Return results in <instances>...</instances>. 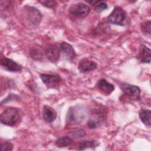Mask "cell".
<instances>
[{"mask_svg": "<svg viewBox=\"0 0 151 151\" xmlns=\"http://www.w3.org/2000/svg\"><path fill=\"white\" fill-rule=\"evenodd\" d=\"M107 119V111L101 106H97L91 111L87 126L90 129H96L101 126Z\"/></svg>", "mask_w": 151, "mask_h": 151, "instance_id": "1", "label": "cell"}, {"mask_svg": "<svg viewBox=\"0 0 151 151\" xmlns=\"http://www.w3.org/2000/svg\"><path fill=\"white\" fill-rule=\"evenodd\" d=\"M2 124L13 127L17 126L21 121V114L19 109L15 107H7L1 114Z\"/></svg>", "mask_w": 151, "mask_h": 151, "instance_id": "2", "label": "cell"}, {"mask_svg": "<svg viewBox=\"0 0 151 151\" xmlns=\"http://www.w3.org/2000/svg\"><path fill=\"white\" fill-rule=\"evenodd\" d=\"M87 111L84 107L77 105L71 107L67 114L66 122L70 125H77L81 123L86 119Z\"/></svg>", "mask_w": 151, "mask_h": 151, "instance_id": "3", "label": "cell"}, {"mask_svg": "<svg viewBox=\"0 0 151 151\" xmlns=\"http://www.w3.org/2000/svg\"><path fill=\"white\" fill-rule=\"evenodd\" d=\"M25 21L28 27L36 28L41 21V14L40 11L35 7L25 6Z\"/></svg>", "mask_w": 151, "mask_h": 151, "instance_id": "4", "label": "cell"}, {"mask_svg": "<svg viewBox=\"0 0 151 151\" xmlns=\"http://www.w3.org/2000/svg\"><path fill=\"white\" fill-rule=\"evenodd\" d=\"M126 19V12L120 6H115L110 14L107 17L109 22L117 25H123Z\"/></svg>", "mask_w": 151, "mask_h": 151, "instance_id": "5", "label": "cell"}, {"mask_svg": "<svg viewBox=\"0 0 151 151\" xmlns=\"http://www.w3.org/2000/svg\"><path fill=\"white\" fill-rule=\"evenodd\" d=\"M120 89L130 99L134 101H139L141 99L140 89L139 87L127 83L120 85Z\"/></svg>", "mask_w": 151, "mask_h": 151, "instance_id": "6", "label": "cell"}, {"mask_svg": "<svg viewBox=\"0 0 151 151\" xmlns=\"http://www.w3.org/2000/svg\"><path fill=\"white\" fill-rule=\"evenodd\" d=\"M69 11L74 17L83 19L88 15L90 12V8L88 5L83 2H78L71 5Z\"/></svg>", "mask_w": 151, "mask_h": 151, "instance_id": "7", "label": "cell"}, {"mask_svg": "<svg viewBox=\"0 0 151 151\" xmlns=\"http://www.w3.org/2000/svg\"><path fill=\"white\" fill-rule=\"evenodd\" d=\"M40 78L46 87L49 88L57 87L61 81L60 76L57 74H41Z\"/></svg>", "mask_w": 151, "mask_h": 151, "instance_id": "8", "label": "cell"}, {"mask_svg": "<svg viewBox=\"0 0 151 151\" xmlns=\"http://www.w3.org/2000/svg\"><path fill=\"white\" fill-rule=\"evenodd\" d=\"M0 63L1 65L3 68L10 72L18 73L20 72L22 69V67L20 64H18L12 59L6 58L5 57L1 58Z\"/></svg>", "mask_w": 151, "mask_h": 151, "instance_id": "9", "label": "cell"}, {"mask_svg": "<svg viewBox=\"0 0 151 151\" xmlns=\"http://www.w3.org/2000/svg\"><path fill=\"white\" fill-rule=\"evenodd\" d=\"M46 57L52 63H57L60 57V51L56 44H50L45 50Z\"/></svg>", "mask_w": 151, "mask_h": 151, "instance_id": "10", "label": "cell"}, {"mask_svg": "<svg viewBox=\"0 0 151 151\" xmlns=\"http://www.w3.org/2000/svg\"><path fill=\"white\" fill-rule=\"evenodd\" d=\"M59 48L60 54L61 53L69 61H73L76 56V52L73 46L67 42H61Z\"/></svg>", "mask_w": 151, "mask_h": 151, "instance_id": "11", "label": "cell"}, {"mask_svg": "<svg viewBox=\"0 0 151 151\" xmlns=\"http://www.w3.org/2000/svg\"><path fill=\"white\" fill-rule=\"evenodd\" d=\"M97 67V64L93 60L83 58L81 60L78 64V69L80 72L86 73L95 70Z\"/></svg>", "mask_w": 151, "mask_h": 151, "instance_id": "12", "label": "cell"}, {"mask_svg": "<svg viewBox=\"0 0 151 151\" xmlns=\"http://www.w3.org/2000/svg\"><path fill=\"white\" fill-rule=\"evenodd\" d=\"M96 86L100 92L106 95L110 94L114 90L113 84L108 82L104 78L100 79L97 81Z\"/></svg>", "mask_w": 151, "mask_h": 151, "instance_id": "13", "label": "cell"}, {"mask_svg": "<svg viewBox=\"0 0 151 151\" xmlns=\"http://www.w3.org/2000/svg\"><path fill=\"white\" fill-rule=\"evenodd\" d=\"M151 51L144 44H141L139 48L138 58L143 63H149L150 62Z\"/></svg>", "mask_w": 151, "mask_h": 151, "instance_id": "14", "label": "cell"}, {"mask_svg": "<svg viewBox=\"0 0 151 151\" xmlns=\"http://www.w3.org/2000/svg\"><path fill=\"white\" fill-rule=\"evenodd\" d=\"M42 117L46 122L52 123L57 117V112L51 107L45 105L43 107Z\"/></svg>", "mask_w": 151, "mask_h": 151, "instance_id": "15", "label": "cell"}, {"mask_svg": "<svg viewBox=\"0 0 151 151\" xmlns=\"http://www.w3.org/2000/svg\"><path fill=\"white\" fill-rule=\"evenodd\" d=\"M86 2L93 6L94 9L97 12H101L108 8V5L105 1H86Z\"/></svg>", "mask_w": 151, "mask_h": 151, "instance_id": "16", "label": "cell"}, {"mask_svg": "<svg viewBox=\"0 0 151 151\" xmlns=\"http://www.w3.org/2000/svg\"><path fill=\"white\" fill-rule=\"evenodd\" d=\"M151 111L147 109H141L139 112V116L142 123L146 126L150 127L151 124L150 120Z\"/></svg>", "mask_w": 151, "mask_h": 151, "instance_id": "17", "label": "cell"}, {"mask_svg": "<svg viewBox=\"0 0 151 151\" xmlns=\"http://www.w3.org/2000/svg\"><path fill=\"white\" fill-rule=\"evenodd\" d=\"M100 145L99 142L96 140H86L81 141L78 145V150H84L87 149H94Z\"/></svg>", "mask_w": 151, "mask_h": 151, "instance_id": "18", "label": "cell"}, {"mask_svg": "<svg viewBox=\"0 0 151 151\" xmlns=\"http://www.w3.org/2000/svg\"><path fill=\"white\" fill-rule=\"evenodd\" d=\"M73 139L68 136H63L59 137L55 142L58 147H65L70 146L73 143Z\"/></svg>", "mask_w": 151, "mask_h": 151, "instance_id": "19", "label": "cell"}, {"mask_svg": "<svg viewBox=\"0 0 151 151\" xmlns=\"http://www.w3.org/2000/svg\"><path fill=\"white\" fill-rule=\"evenodd\" d=\"M31 57L36 61H40L43 58V53L39 48L32 47L29 51Z\"/></svg>", "mask_w": 151, "mask_h": 151, "instance_id": "20", "label": "cell"}, {"mask_svg": "<svg viewBox=\"0 0 151 151\" xmlns=\"http://www.w3.org/2000/svg\"><path fill=\"white\" fill-rule=\"evenodd\" d=\"M21 100V98L19 96L16 94H9L5 99H4L1 101V104H3L4 103H6L7 102L11 101H20Z\"/></svg>", "mask_w": 151, "mask_h": 151, "instance_id": "21", "label": "cell"}, {"mask_svg": "<svg viewBox=\"0 0 151 151\" xmlns=\"http://www.w3.org/2000/svg\"><path fill=\"white\" fill-rule=\"evenodd\" d=\"M150 21H146L141 24V30L145 35H150Z\"/></svg>", "mask_w": 151, "mask_h": 151, "instance_id": "22", "label": "cell"}, {"mask_svg": "<svg viewBox=\"0 0 151 151\" xmlns=\"http://www.w3.org/2000/svg\"><path fill=\"white\" fill-rule=\"evenodd\" d=\"M39 2L41 3L43 6L51 9H54L58 5L57 2L53 0L39 1Z\"/></svg>", "mask_w": 151, "mask_h": 151, "instance_id": "23", "label": "cell"}, {"mask_svg": "<svg viewBox=\"0 0 151 151\" xmlns=\"http://www.w3.org/2000/svg\"><path fill=\"white\" fill-rule=\"evenodd\" d=\"M1 149L4 151H11L13 149V145L8 141L1 142Z\"/></svg>", "mask_w": 151, "mask_h": 151, "instance_id": "24", "label": "cell"}, {"mask_svg": "<svg viewBox=\"0 0 151 151\" xmlns=\"http://www.w3.org/2000/svg\"><path fill=\"white\" fill-rule=\"evenodd\" d=\"M86 133L85 130L83 129H80L73 132L71 135L74 137H81L86 136Z\"/></svg>", "mask_w": 151, "mask_h": 151, "instance_id": "25", "label": "cell"}]
</instances>
